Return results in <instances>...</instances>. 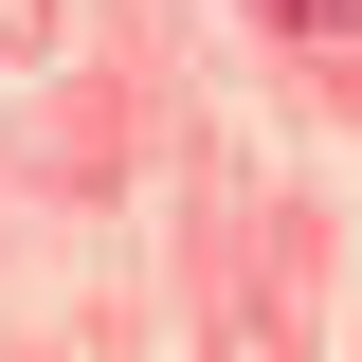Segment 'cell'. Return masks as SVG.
<instances>
[{"label":"cell","mask_w":362,"mask_h":362,"mask_svg":"<svg viewBox=\"0 0 362 362\" xmlns=\"http://www.w3.org/2000/svg\"><path fill=\"white\" fill-rule=\"evenodd\" d=\"M272 18H344V0H272Z\"/></svg>","instance_id":"obj_1"}]
</instances>
